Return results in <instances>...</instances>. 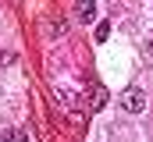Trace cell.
<instances>
[{"instance_id":"cell-6","label":"cell","mask_w":153,"mask_h":142,"mask_svg":"<svg viewBox=\"0 0 153 142\" xmlns=\"http://www.w3.org/2000/svg\"><path fill=\"white\" fill-rule=\"evenodd\" d=\"M150 50H153V39H150Z\"/></svg>"},{"instance_id":"cell-2","label":"cell","mask_w":153,"mask_h":142,"mask_svg":"<svg viewBox=\"0 0 153 142\" xmlns=\"http://www.w3.org/2000/svg\"><path fill=\"white\" fill-rule=\"evenodd\" d=\"M78 100H82V96H78V92H71V89H57V103L64 106L68 114H78V110H82V103H78Z\"/></svg>"},{"instance_id":"cell-1","label":"cell","mask_w":153,"mask_h":142,"mask_svg":"<svg viewBox=\"0 0 153 142\" xmlns=\"http://www.w3.org/2000/svg\"><path fill=\"white\" fill-rule=\"evenodd\" d=\"M117 103H121V110H128V114H143V110H146V92L132 85V89H125V92H121V100H117Z\"/></svg>"},{"instance_id":"cell-5","label":"cell","mask_w":153,"mask_h":142,"mask_svg":"<svg viewBox=\"0 0 153 142\" xmlns=\"http://www.w3.org/2000/svg\"><path fill=\"white\" fill-rule=\"evenodd\" d=\"M107 36H111V21H100V25H96V39H100V43H103V39H107Z\"/></svg>"},{"instance_id":"cell-4","label":"cell","mask_w":153,"mask_h":142,"mask_svg":"<svg viewBox=\"0 0 153 142\" xmlns=\"http://www.w3.org/2000/svg\"><path fill=\"white\" fill-rule=\"evenodd\" d=\"M89 106H93V110H103V106H107V89H103V85H93V100H89Z\"/></svg>"},{"instance_id":"cell-3","label":"cell","mask_w":153,"mask_h":142,"mask_svg":"<svg viewBox=\"0 0 153 142\" xmlns=\"http://www.w3.org/2000/svg\"><path fill=\"white\" fill-rule=\"evenodd\" d=\"M75 18L78 21H96V0H75Z\"/></svg>"}]
</instances>
